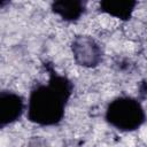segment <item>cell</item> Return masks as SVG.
Returning <instances> with one entry per match:
<instances>
[{
	"label": "cell",
	"mask_w": 147,
	"mask_h": 147,
	"mask_svg": "<svg viewBox=\"0 0 147 147\" xmlns=\"http://www.w3.org/2000/svg\"><path fill=\"white\" fill-rule=\"evenodd\" d=\"M44 68L48 74V80L31 88L26 117L39 126H55L64 118L67 105L74 92V83L67 76L60 75L51 62L45 61Z\"/></svg>",
	"instance_id": "cell-1"
},
{
	"label": "cell",
	"mask_w": 147,
	"mask_h": 147,
	"mask_svg": "<svg viewBox=\"0 0 147 147\" xmlns=\"http://www.w3.org/2000/svg\"><path fill=\"white\" fill-rule=\"evenodd\" d=\"M105 119L118 131L132 132L145 124L146 113L139 99L117 96L108 103Z\"/></svg>",
	"instance_id": "cell-2"
},
{
	"label": "cell",
	"mask_w": 147,
	"mask_h": 147,
	"mask_svg": "<svg viewBox=\"0 0 147 147\" xmlns=\"http://www.w3.org/2000/svg\"><path fill=\"white\" fill-rule=\"evenodd\" d=\"M75 62L84 68H96L103 61V49L101 45L91 36L78 34L70 45Z\"/></svg>",
	"instance_id": "cell-3"
},
{
	"label": "cell",
	"mask_w": 147,
	"mask_h": 147,
	"mask_svg": "<svg viewBox=\"0 0 147 147\" xmlns=\"http://www.w3.org/2000/svg\"><path fill=\"white\" fill-rule=\"evenodd\" d=\"M26 106L24 98L16 92L0 91V127L17 122L24 114Z\"/></svg>",
	"instance_id": "cell-4"
},
{
	"label": "cell",
	"mask_w": 147,
	"mask_h": 147,
	"mask_svg": "<svg viewBox=\"0 0 147 147\" xmlns=\"http://www.w3.org/2000/svg\"><path fill=\"white\" fill-rule=\"evenodd\" d=\"M86 1L57 0L51 3V9L65 22H77L86 11Z\"/></svg>",
	"instance_id": "cell-5"
},
{
	"label": "cell",
	"mask_w": 147,
	"mask_h": 147,
	"mask_svg": "<svg viewBox=\"0 0 147 147\" xmlns=\"http://www.w3.org/2000/svg\"><path fill=\"white\" fill-rule=\"evenodd\" d=\"M137 5L136 0H102L99 3V10L121 21H130Z\"/></svg>",
	"instance_id": "cell-6"
},
{
	"label": "cell",
	"mask_w": 147,
	"mask_h": 147,
	"mask_svg": "<svg viewBox=\"0 0 147 147\" xmlns=\"http://www.w3.org/2000/svg\"><path fill=\"white\" fill-rule=\"evenodd\" d=\"M9 3V1H0V8H2V7H5V6H7Z\"/></svg>",
	"instance_id": "cell-7"
}]
</instances>
